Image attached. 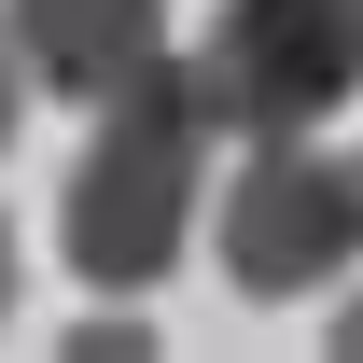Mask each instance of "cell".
I'll list each match as a JSON object with an SVG mask.
<instances>
[{
  "mask_svg": "<svg viewBox=\"0 0 363 363\" xmlns=\"http://www.w3.org/2000/svg\"><path fill=\"white\" fill-rule=\"evenodd\" d=\"M70 363H154V321H126V308H98L84 335H70Z\"/></svg>",
  "mask_w": 363,
  "mask_h": 363,
  "instance_id": "5",
  "label": "cell"
},
{
  "mask_svg": "<svg viewBox=\"0 0 363 363\" xmlns=\"http://www.w3.org/2000/svg\"><path fill=\"white\" fill-rule=\"evenodd\" d=\"M196 154H210V126H196V98L168 84H140L126 112H98L84 140V168H70V266L98 279V294H140V279H168L182 224H196Z\"/></svg>",
  "mask_w": 363,
  "mask_h": 363,
  "instance_id": "1",
  "label": "cell"
},
{
  "mask_svg": "<svg viewBox=\"0 0 363 363\" xmlns=\"http://www.w3.org/2000/svg\"><path fill=\"white\" fill-rule=\"evenodd\" d=\"M14 112H28V70H14V43H0V140H14Z\"/></svg>",
  "mask_w": 363,
  "mask_h": 363,
  "instance_id": "6",
  "label": "cell"
},
{
  "mask_svg": "<svg viewBox=\"0 0 363 363\" xmlns=\"http://www.w3.org/2000/svg\"><path fill=\"white\" fill-rule=\"evenodd\" d=\"M350 43H363V0H350Z\"/></svg>",
  "mask_w": 363,
  "mask_h": 363,
  "instance_id": "9",
  "label": "cell"
},
{
  "mask_svg": "<svg viewBox=\"0 0 363 363\" xmlns=\"http://www.w3.org/2000/svg\"><path fill=\"white\" fill-rule=\"evenodd\" d=\"M335 363H363V294H350V321H335Z\"/></svg>",
  "mask_w": 363,
  "mask_h": 363,
  "instance_id": "7",
  "label": "cell"
},
{
  "mask_svg": "<svg viewBox=\"0 0 363 363\" xmlns=\"http://www.w3.org/2000/svg\"><path fill=\"white\" fill-rule=\"evenodd\" d=\"M0 321H14V224H0Z\"/></svg>",
  "mask_w": 363,
  "mask_h": 363,
  "instance_id": "8",
  "label": "cell"
},
{
  "mask_svg": "<svg viewBox=\"0 0 363 363\" xmlns=\"http://www.w3.org/2000/svg\"><path fill=\"white\" fill-rule=\"evenodd\" d=\"M0 43L43 98H84V112H126L140 84H168V0H0Z\"/></svg>",
  "mask_w": 363,
  "mask_h": 363,
  "instance_id": "4",
  "label": "cell"
},
{
  "mask_svg": "<svg viewBox=\"0 0 363 363\" xmlns=\"http://www.w3.org/2000/svg\"><path fill=\"white\" fill-rule=\"evenodd\" d=\"M350 84H363L350 0H224L210 43L182 56L196 126H238V140H308Z\"/></svg>",
  "mask_w": 363,
  "mask_h": 363,
  "instance_id": "2",
  "label": "cell"
},
{
  "mask_svg": "<svg viewBox=\"0 0 363 363\" xmlns=\"http://www.w3.org/2000/svg\"><path fill=\"white\" fill-rule=\"evenodd\" d=\"M335 266H363V154L266 140L224 182V279L238 294H308Z\"/></svg>",
  "mask_w": 363,
  "mask_h": 363,
  "instance_id": "3",
  "label": "cell"
}]
</instances>
